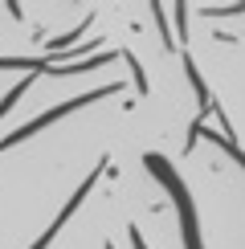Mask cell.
<instances>
[{
	"mask_svg": "<svg viewBox=\"0 0 245 249\" xmlns=\"http://www.w3.org/2000/svg\"><path fill=\"white\" fill-rule=\"evenodd\" d=\"M143 163H147V172H156V180L172 192V200H176V213H180V225H184V245H188V249H204V245H200V229H196V209H192V196H188V188H184V180L176 176V168H172L163 155H156V151H151Z\"/></svg>",
	"mask_w": 245,
	"mask_h": 249,
	"instance_id": "cell-1",
	"label": "cell"
},
{
	"mask_svg": "<svg viewBox=\"0 0 245 249\" xmlns=\"http://www.w3.org/2000/svg\"><path fill=\"white\" fill-rule=\"evenodd\" d=\"M119 82H106V86H98V90H86V94H78V98H66V102H57V107H49L41 119L33 123H25V127H17V131H8L4 139H0V151H8V147H17V143H25L29 135H37L41 127H49V123H57V119H66L70 110H82V107H90V102H98V98H110V94H119Z\"/></svg>",
	"mask_w": 245,
	"mask_h": 249,
	"instance_id": "cell-2",
	"label": "cell"
},
{
	"mask_svg": "<svg viewBox=\"0 0 245 249\" xmlns=\"http://www.w3.org/2000/svg\"><path fill=\"white\" fill-rule=\"evenodd\" d=\"M90 25H94V13H86V17H82V25H78V29H70V33H61V37H53V41H49L45 49H49V53H61V49H70V45H74V41H78L82 33H86Z\"/></svg>",
	"mask_w": 245,
	"mask_h": 249,
	"instance_id": "cell-3",
	"label": "cell"
},
{
	"mask_svg": "<svg viewBox=\"0 0 245 249\" xmlns=\"http://www.w3.org/2000/svg\"><path fill=\"white\" fill-rule=\"evenodd\" d=\"M29 86H33V74H29V78H20V82H17V86H13V90H8V94H4V98H0V119H4V115H8V110H13V107H17V102H20V94H25V90H29Z\"/></svg>",
	"mask_w": 245,
	"mask_h": 249,
	"instance_id": "cell-4",
	"label": "cell"
},
{
	"mask_svg": "<svg viewBox=\"0 0 245 249\" xmlns=\"http://www.w3.org/2000/svg\"><path fill=\"white\" fill-rule=\"evenodd\" d=\"M119 57H122V61L131 66V78H135V90H139V94H147V78H143V66H139V57L131 53V49H119Z\"/></svg>",
	"mask_w": 245,
	"mask_h": 249,
	"instance_id": "cell-5",
	"label": "cell"
},
{
	"mask_svg": "<svg viewBox=\"0 0 245 249\" xmlns=\"http://www.w3.org/2000/svg\"><path fill=\"white\" fill-rule=\"evenodd\" d=\"M200 13L204 17H241L245 4H241V0H237V4H200Z\"/></svg>",
	"mask_w": 245,
	"mask_h": 249,
	"instance_id": "cell-6",
	"label": "cell"
},
{
	"mask_svg": "<svg viewBox=\"0 0 245 249\" xmlns=\"http://www.w3.org/2000/svg\"><path fill=\"white\" fill-rule=\"evenodd\" d=\"M151 17H156L159 33H163V45H168V49H176V45H172V29H168V8H163V4H151Z\"/></svg>",
	"mask_w": 245,
	"mask_h": 249,
	"instance_id": "cell-7",
	"label": "cell"
},
{
	"mask_svg": "<svg viewBox=\"0 0 245 249\" xmlns=\"http://www.w3.org/2000/svg\"><path fill=\"white\" fill-rule=\"evenodd\" d=\"M172 17H176V29H180V45H184V41H188V4H184V0H176V4H172Z\"/></svg>",
	"mask_w": 245,
	"mask_h": 249,
	"instance_id": "cell-8",
	"label": "cell"
},
{
	"mask_svg": "<svg viewBox=\"0 0 245 249\" xmlns=\"http://www.w3.org/2000/svg\"><path fill=\"white\" fill-rule=\"evenodd\" d=\"M127 237H131V249H147V241H143V233H139V225H131Z\"/></svg>",
	"mask_w": 245,
	"mask_h": 249,
	"instance_id": "cell-9",
	"label": "cell"
},
{
	"mask_svg": "<svg viewBox=\"0 0 245 249\" xmlns=\"http://www.w3.org/2000/svg\"><path fill=\"white\" fill-rule=\"evenodd\" d=\"M106 249H115V245H110V241H106Z\"/></svg>",
	"mask_w": 245,
	"mask_h": 249,
	"instance_id": "cell-10",
	"label": "cell"
}]
</instances>
